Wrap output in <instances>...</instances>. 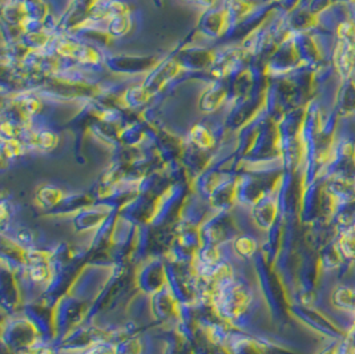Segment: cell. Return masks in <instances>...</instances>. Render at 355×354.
I'll list each match as a JSON object with an SVG mask.
<instances>
[{
  "mask_svg": "<svg viewBox=\"0 0 355 354\" xmlns=\"http://www.w3.org/2000/svg\"><path fill=\"white\" fill-rule=\"evenodd\" d=\"M236 248H237V251H239L240 255H243V256H250V255L254 252L256 245H254V242H252L250 239H240V240L237 242V244H236Z\"/></svg>",
  "mask_w": 355,
  "mask_h": 354,
  "instance_id": "6da1fadb",
  "label": "cell"
}]
</instances>
